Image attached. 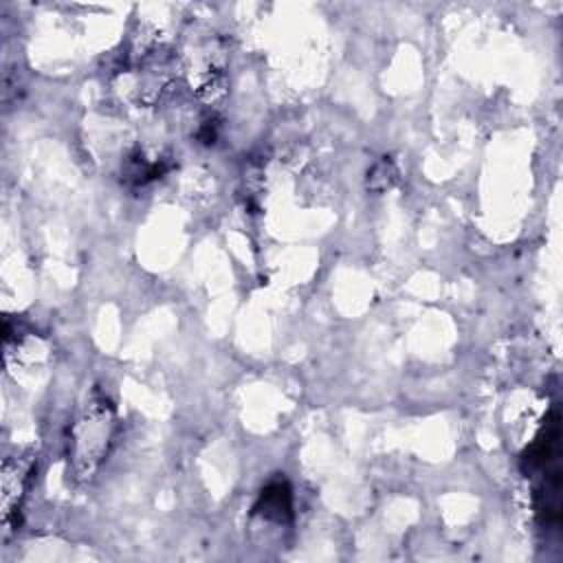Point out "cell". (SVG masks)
<instances>
[{"label":"cell","instance_id":"2","mask_svg":"<svg viewBox=\"0 0 563 563\" xmlns=\"http://www.w3.org/2000/svg\"><path fill=\"white\" fill-rule=\"evenodd\" d=\"M559 440H561L559 413L552 411L543 433L537 438V442L528 449V455L523 457L528 462V473L539 475L537 510L541 515L543 526H556L561 521Z\"/></svg>","mask_w":563,"mask_h":563},{"label":"cell","instance_id":"5","mask_svg":"<svg viewBox=\"0 0 563 563\" xmlns=\"http://www.w3.org/2000/svg\"><path fill=\"white\" fill-rule=\"evenodd\" d=\"M167 163L163 156H147L143 150H134L123 167V176L128 183L132 185H145L154 178H158L161 174L167 172Z\"/></svg>","mask_w":563,"mask_h":563},{"label":"cell","instance_id":"6","mask_svg":"<svg viewBox=\"0 0 563 563\" xmlns=\"http://www.w3.org/2000/svg\"><path fill=\"white\" fill-rule=\"evenodd\" d=\"M398 178V169L394 167V163L385 156L383 161H378L369 172H367V187L374 191H385L389 189Z\"/></svg>","mask_w":563,"mask_h":563},{"label":"cell","instance_id":"3","mask_svg":"<svg viewBox=\"0 0 563 563\" xmlns=\"http://www.w3.org/2000/svg\"><path fill=\"white\" fill-rule=\"evenodd\" d=\"M35 471V455L33 453H15L4 457L2 473H0V508H2V523L9 530Z\"/></svg>","mask_w":563,"mask_h":563},{"label":"cell","instance_id":"1","mask_svg":"<svg viewBox=\"0 0 563 563\" xmlns=\"http://www.w3.org/2000/svg\"><path fill=\"white\" fill-rule=\"evenodd\" d=\"M114 409L103 396L81 407L70 429V466L77 482H90L108 455L114 438Z\"/></svg>","mask_w":563,"mask_h":563},{"label":"cell","instance_id":"4","mask_svg":"<svg viewBox=\"0 0 563 563\" xmlns=\"http://www.w3.org/2000/svg\"><path fill=\"white\" fill-rule=\"evenodd\" d=\"M253 515L260 517L262 521L288 523L292 517V495H290L288 482L286 479L268 482L253 506Z\"/></svg>","mask_w":563,"mask_h":563}]
</instances>
